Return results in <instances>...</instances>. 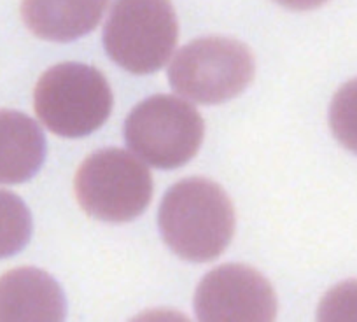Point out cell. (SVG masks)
<instances>
[{"label": "cell", "instance_id": "10", "mask_svg": "<svg viewBox=\"0 0 357 322\" xmlns=\"http://www.w3.org/2000/svg\"><path fill=\"white\" fill-rule=\"evenodd\" d=\"M44 158L46 139L40 126L23 112L0 109V184L32 179Z\"/></svg>", "mask_w": 357, "mask_h": 322}, {"label": "cell", "instance_id": "9", "mask_svg": "<svg viewBox=\"0 0 357 322\" xmlns=\"http://www.w3.org/2000/svg\"><path fill=\"white\" fill-rule=\"evenodd\" d=\"M109 0H23L22 18L36 37L70 43L98 26Z\"/></svg>", "mask_w": 357, "mask_h": 322}, {"label": "cell", "instance_id": "1", "mask_svg": "<svg viewBox=\"0 0 357 322\" xmlns=\"http://www.w3.org/2000/svg\"><path fill=\"white\" fill-rule=\"evenodd\" d=\"M161 236L184 261L218 259L235 235V208L228 193L205 177H188L167 191L158 214Z\"/></svg>", "mask_w": 357, "mask_h": 322}, {"label": "cell", "instance_id": "3", "mask_svg": "<svg viewBox=\"0 0 357 322\" xmlns=\"http://www.w3.org/2000/svg\"><path fill=\"white\" fill-rule=\"evenodd\" d=\"M153 176L144 161L111 147L86 158L74 177V193L82 210L104 222H130L153 198Z\"/></svg>", "mask_w": 357, "mask_h": 322}, {"label": "cell", "instance_id": "6", "mask_svg": "<svg viewBox=\"0 0 357 322\" xmlns=\"http://www.w3.org/2000/svg\"><path fill=\"white\" fill-rule=\"evenodd\" d=\"M205 123L193 104L174 95L140 102L125 123V140L135 156L154 169L174 170L200 151Z\"/></svg>", "mask_w": 357, "mask_h": 322}, {"label": "cell", "instance_id": "8", "mask_svg": "<svg viewBox=\"0 0 357 322\" xmlns=\"http://www.w3.org/2000/svg\"><path fill=\"white\" fill-rule=\"evenodd\" d=\"M63 319V293L50 273L25 266L0 277V322H56Z\"/></svg>", "mask_w": 357, "mask_h": 322}, {"label": "cell", "instance_id": "5", "mask_svg": "<svg viewBox=\"0 0 357 322\" xmlns=\"http://www.w3.org/2000/svg\"><path fill=\"white\" fill-rule=\"evenodd\" d=\"M178 40L172 0H116L104 29L109 58L135 75L165 67Z\"/></svg>", "mask_w": 357, "mask_h": 322}, {"label": "cell", "instance_id": "12", "mask_svg": "<svg viewBox=\"0 0 357 322\" xmlns=\"http://www.w3.org/2000/svg\"><path fill=\"white\" fill-rule=\"evenodd\" d=\"M329 126L335 139L357 154V79L343 84L333 97Z\"/></svg>", "mask_w": 357, "mask_h": 322}, {"label": "cell", "instance_id": "4", "mask_svg": "<svg viewBox=\"0 0 357 322\" xmlns=\"http://www.w3.org/2000/svg\"><path fill=\"white\" fill-rule=\"evenodd\" d=\"M256 60L243 43L229 37H202L178 49L168 68V81L181 97L215 105L233 100L249 88Z\"/></svg>", "mask_w": 357, "mask_h": 322}, {"label": "cell", "instance_id": "7", "mask_svg": "<svg viewBox=\"0 0 357 322\" xmlns=\"http://www.w3.org/2000/svg\"><path fill=\"white\" fill-rule=\"evenodd\" d=\"M277 296L252 266L228 263L208 272L195 293V310L207 322H270L277 317Z\"/></svg>", "mask_w": 357, "mask_h": 322}, {"label": "cell", "instance_id": "14", "mask_svg": "<svg viewBox=\"0 0 357 322\" xmlns=\"http://www.w3.org/2000/svg\"><path fill=\"white\" fill-rule=\"evenodd\" d=\"M275 2L291 11H312L324 6L328 0H275Z\"/></svg>", "mask_w": 357, "mask_h": 322}, {"label": "cell", "instance_id": "2", "mask_svg": "<svg viewBox=\"0 0 357 322\" xmlns=\"http://www.w3.org/2000/svg\"><path fill=\"white\" fill-rule=\"evenodd\" d=\"M114 97L105 75L84 63H58L44 72L33 90L37 118L51 133L79 139L97 132L112 112Z\"/></svg>", "mask_w": 357, "mask_h": 322}, {"label": "cell", "instance_id": "11", "mask_svg": "<svg viewBox=\"0 0 357 322\" xmlns=\"http://www.w3.org/2000/svg\"><path fill=\"white\" fill-rule=\"evenodd\" d=\"M32 236V215L18 194L0 190V259L22 251Z\"/></svg>", "mask_w": 357, "mask_h": 322}, {"label": "cell", "instance_id": "13", "mask_svg": "<svg viewBox=\"0 0 357 322\" xmlns=\"http://www.w3.org/2000/svg\"><path fill=\"white\" fill-rule=\"evenodd\" d=\"M321 321H357V280L333 287L319 305Z\"/></svg>", "mask_w": 357, "mask_h": 322}]
</instances>
